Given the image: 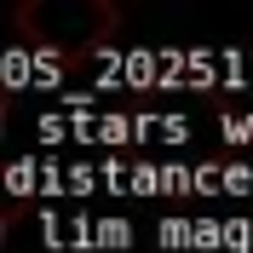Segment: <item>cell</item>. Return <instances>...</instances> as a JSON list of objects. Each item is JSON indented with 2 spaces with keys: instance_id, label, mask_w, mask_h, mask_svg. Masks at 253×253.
Here are the masks:
<instances>
[{
  "instance_id": "6da1fadb",
  "label": "cell",
  "mask_w": 253,
  "mask_h": 253,
  "mask_svg": "<svg viewBox=\"0 0 253 253\" xmlns=\"http://www.w3.org/2000/svg\"><path fill=\"white\" fill-rule=\"evenodd\" d=\"M121 29V12L110 0H35L17 12V35L41 52H92L110 46Z\"/></svg>"
}]
</instances>
